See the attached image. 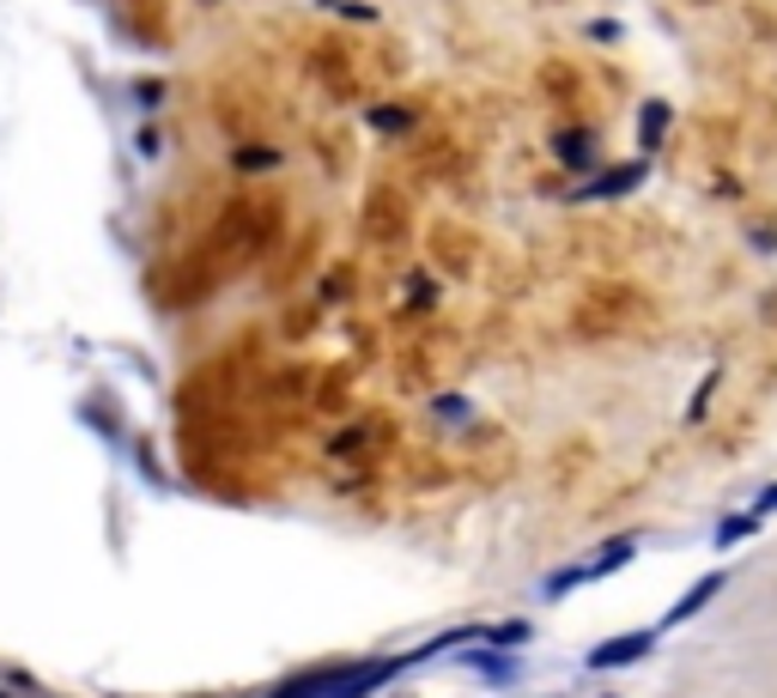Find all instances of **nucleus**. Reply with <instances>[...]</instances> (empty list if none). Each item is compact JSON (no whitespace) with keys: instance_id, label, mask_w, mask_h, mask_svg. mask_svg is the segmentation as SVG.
<instances>
[{"instance_id":"1","label":"nucleus","mask_w":777,"mask_h":698,"mask_svg":"<svg viewBox=\"0 0 777 698\" xmlns=\"http://www.w3.org/2000/svg\"><path fill=\"white\" fill-rule=\"evenodd\" d=\"M638 547H644V535H614L607 547H595L583 565H572V571H559V577H547V584H541V596H547V601H559V596H572L577 584H595V577H614L626 559H638Z\"/></svg>"},{"instance_id":"2","label":"nucleus","mask_w":777,"mask_h":698,"mask_svg":"<svg viewBox=\"0 0 777 698\" xmlns=\"http://www.w3.org/2000/svg\"><path fill=\"white\" fill-rule=\"evenodd\" d=\"M656 650V631H619V638H602L583 662L589 668H632V662H644V656Z\"/></svg>"},{"instance_id":"3","label":"nucleus","mask_w":777,"mask_h":698,"mask_svg":"<svg viewBox=\"0 0 777 698\" xmlns=\"http://www.w3.org/2000/svg\"><path fill=\"white\" fill-rule=\"evenodd\" d=\"M723 584H729L723 571H705V577H698V584L686 589V596H680L675 607H668V619H663V626H686V619H698L710 601H717V589H723Z\"/></svg>"},{"instance_id":"4","label":"nucleus","mask_w":777,"mask_h":698,"mask_svg":"<svg viewBox=\"0 0 777 698\" xmlns=\"http://www.w3.org/2000/svg\"><path fill=\"white\" fill-rule=\"evenodd\" d=\"M638 183H644V164H619V171H607V176H595V183H583V189H577V201L626 195V189H638Z\"/></svg>"},{"instance_id":"5","label":"nucleus","mask_w":777,"mask_h":698,"mask_svg":"<svg viewBox=\"0 0 777 698\" xmlns=\"http://www.w3.org/2000/svg\"><path fill=\"white\" fill-rule=\"evenodd\" d=\"M759 523H766L759 510H735V516H723V523H717V547H741L747 535H759Z\"/></svg>"},{"instance_id":"6","label":"nucleus","mask_w":777,"mask_h":698,"mask_svg":"<svg viewBox=\"0 0 777 698\" xmlns=\"http://www.w3.org/2000/svg\"><path fill=\"white\" fill-rule=\"evenodd\" d=\"M462 662L486 680H516V656H504V650H474V656H462Z\"/></svg>"},{"instance_id":"7","label":"nucleus","mask_w":777,"mask_h":698,"mask_svg":"<svg viewBox=\"0 0 777 698\" xmlns=\"http://www.w3.org/2000/svg\"><path fill=\"white\" fill-rule=\"evenodd\" d=\"M717 371H705V383H698V390H693V407H686V425H698V419H705V407H710V395H717Z\"/></svg>"},{"instance_id":"8","label":"nucleus","mask_w":777,"mask_h":698,"mask_svg":"<svg viewBox=\"0 0 777 698\" xmlns=\"http://www.w3.org/2000/svg\"><path fill=\"white\" fill-rule=\"evenodd\" d=\"M668 128V103H644V146H656Z\"/></svg>"},{"instance_id":"9","label":"nucleus","mask_w":777,"mask_h":698,"mask_svg":"<svg viewBox=\"0 0 777 698\" xmlns=\"http://www.w3.org/2000/svg\"><path fill=\"white\" fill-rule=\"evenodd\" d=\"M559 159L565 164H589V140H583V134H559Z\"/></svg>"},{"instance_id":"10","label":"nucleus","mask_w":777,"mask_h":698,"mask_svg":"<svg viewBox=\"0 0 777 698\" xmlns=\"http://www.w3.org/2000/svg\"><path fill=\"white\" fill-rule=\"evenodd\" d=\"M437 413H444V419H450V425H462V419H468V401H456V395H444V401H437Z\"/></svg>"},{"instance_id":"11","label":"nucleus","mask_w":777,"mask_h":698,"mask_svg":"<svg viewBox=\"0 0 777 698\" xmlns=\"http://www.w3.org/2000/svg\"><path fill=\"white\" fill-rule=\"evenodd\" d=\"M371 122H377V128H389V134H401V128H407V110H377Z\"/></svg>"},{"instance_id":"12","label":"nucleus","mask_w":777,"mask_h":698,"mask_svg":"<svg viewBox=\"0 0 777 698\" xmlns=\"http://www.w3.org/2000/svg\"><path fill=\"white\" fill-rule=\"evenodd\" d=\"M754 510H759V516H771V510H777V486H766V493H759Z\"/></svg>"}]
</instances>
